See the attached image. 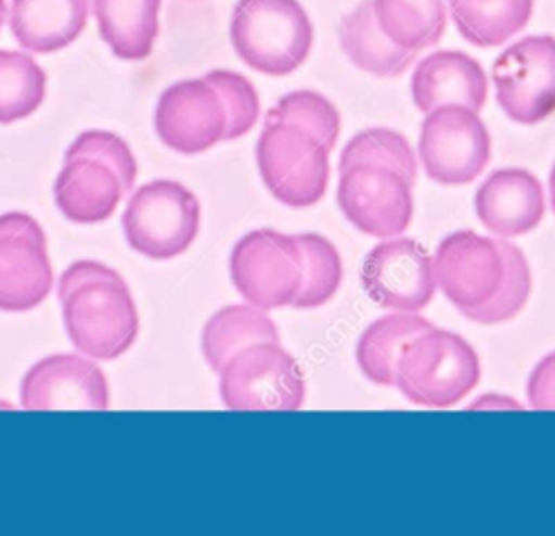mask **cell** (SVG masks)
I'll return each mask as SVG.
<instances>
[{
	"label": "cell",
	"instance_id": "cell-16",
	"mask_svg": "<svg viewBox=\"0 0 555 536\" xmlns=\"http://www.w3.org/2000/svg\"><path fill=\"white\" fill-rule=\"evenodd\" d=\"M479 221L501 239L531 232L544 217L540 180L520 167L492 171L475 193Z\"/></svg>",
	"mask_w": 555,
	"mask_h": 536
},
{
	"label": "cell",
	"instance_id": "cell-10",
	"mask_svg": "<svg viewBox=\"0 0 555 536\" xmlns=\"http://www.w3.org/2000/svg\"><path fill=\"white\" fill-rule=\"evenodd\" d=\"M336 202L360 232L377 239L399 237L412 219V182L397 169L358 163L340 169Z\"/></svg>",
	"mask_w": 555,
	"mask_h": 536
},
{
	"label": "cell",
	"instance_id": "cell-13",
	"mask_svg": "<svg viewBox=\"0 0 555 536\" xmlns=\"http://www.w3.org/2000/svg\"><path fill=\"white\" fill-rule=\"evenodd\" d=\"M360 280L375 304L399 312L423 310L438 289L431 256L405 237L377 243L362 263Z\"/></svg>",
	"mask_w": 555,
	"mask_h": 536
},
{
	"label": "cell",
	"instance_id": "cell-30",
	"mask_svg": "<svg viewBox=\"0 0 555 536\" xmlns=\"http://www.w3.org/2000/svg\"><path fill=\"white\" fill-rule=\"evenodd\" d=\"M499 243L505 258V276L499 286V293L486 306L464 315L470 321L483 326H494L514 319L522 310L531 293V271L525 254L509 241L499 239Z\"/></svg>",
	"mask_w": 555,
	"mask_h": 536
},
{
	"label": "cell",
	"instance_id": "cell-14",
	"mask_svg": "<svg viewBox=\"0 0 555 536\" xmlns=\"http://www.w3.org/2000/svg\"><path fill=\"white\" fill-rule=\"evenodd\" d=\"M154 128L169 150L199 154L225 141V104L206 78L178 80L160 93L154 111Z\"/></svg>",
	"mask_w": 555,
	"mask_h": 536
},
{
	"label": "cell",
	"instance_id": "cell-34",
	"mask_svg": "<svg viewBox=\"0 0 555 536\" xmlns=\"http://www.w3.org/2000/svg\"><path fill=\"white\" fill-rule=\"evenodd\" d=\"M470 408H488V410H501V408H512V410H522V406L509 397H501L496 393H490L486 397H479L477 401L470 404Z\"/></svg>",
	"mask_w": 555,
	"mask_h": 536
},
{
	"label": "cell",
	"instance_id": "cell-35",
	"mask_svg": "<svg viewBox=\"0 0 555 536\" xmlns=\"http://www.w3.org/2000/svg\"><path fill=\"white\" fill-rule=\"evenodd\" d=\"M548 189H551V206H553V213H555V165L548 174Z\"/></svg>",
	"mask_w": 555,
	"mask_h": 536
},
{
	"label": "cell",
	"instance_id": "cell-29",
	"mask_svg": "<svg viewBox=\"0 0 555 536\" xmlns=\"http://www.w3.org/2000/svg\"><path fill=\"white\" fill-rule=\"evenodd\" d=\"M264 122H288L312 132L330 152L340 132V115L336 106L321 93L299 89L282 95L264 115Z\"/></svg>",
	"mask_w": 555,
	"mask_h": 536
},
{
	"label": "cell",
	"instance_id": "cell-33",
	"mask_svg": "<svg viewBox=\"0 0 555 536\" xmlns=\"http://www.w3.org/2000/svg\"><path fill=\"white\" fill-rule=\"evenodd\" d=\"M527 399L535 410H555V352L533 367L527 380Z\"/></svg>",
	"mask_w": 555,
	"mask_h": 536
},
{
	"label": "cell",
	"instance_id": "cell-22",
	"mask_svg": "<svg viewBox=\"0 0 555 536\" xmlns=\"http://www.w3.org/2000/svg\"><path fill=\"white\" fill-rule=\"evenodd\" d=\"M280 343V332L264 308L254 304H232L217 310L204 326L202 352L212 371L223 365L243 347L254 343Z\"/></svg>",
	"mask_w": 555,
	"mask_h": 536
},
{
	"label": "cell",
	"instance_id": "cell-31",
	"mask_svg": "<svg viewBox=\"0 0 555 536\" xmlns=\"http://www.w3.org/2000/svg\"><path fill=\"white\" fill-rule=\"evenodd\" d=\"M204 78L219 91L225 104V141H234L247 135L260 115V98L256 93V87L243 74L230 69H212Z\"/></svg>",
	"mask_w": 555,
	"mask_h": 536
},
{
	"label": "cell",
	"instance_id": "cell-3",
	"mask_svg": "<svg viewBox=\"0 0 555 536\" xmlns=\"http://www.w3.org/2000/svg\"><path fill=\"white\" fill-rule=\"evenodd\" d=\"M479 382L475 349L449 330L429 328L401 352L395 386L403 397L425 408H449L462 401Z\"/></svg>",
	"mask_w": 555,
	"mask_h": 536
},
{
	"label": "cell",
	"instance_id": "cell-27",
	"mask_svg": "<svg viewBox=\"0 0 555 536\" xmlns=\"http://www.w3.org/2000/svg\"><path fill=\"white\" fill-rule=\"evenodd\" d=\"M304 256V284L295 308H319L327 304L343 280V263L334 243L317 232L295 234Z\"/></svg>",
	"mask_w": 555,
	"mask_h": 536
},
{
	"label": "cell",
	"instance_id": "cell-20",
	"mask_svg": "<svg viewBox=\"0 0 555 536\" xmlns=\"http://www.w3.org/2000/svg\"><path fill=\"white\" fill-rule=\"evenodd\" d=\"M163 0H93L100 37L117 59L143 61L158 37Z\"/></svg>",
	"mask_w": 555,
	"mask_h": 536
},
{
	"label": "cell",
	"instance_id": "cell-19",
	"mask_svg": "<svg viewBox=\"0 0 555 536\" xmlns=\"http://www.w3.org/2000/svg\"><path fill=\"white\" fill-rule=\"evenodd\" d=\"M87 17L89 0H11L9 28L26 52L50 54L74 43Z\"/></svg>",
	"mask_w": 555,
	"mask_h": 536
},
{
	"label": "cell",
	"instance_id": "cell-26",
	"mask_svg": "<svg viewBox=\"0 0 555 536\" xmlns=\"http://www.w3.org/2000/svg\"><path fill=\"white\" fill-rule=\"evenodd\" d=\"M46 72L22 50H0V124L33 115L46 100Z\"/></svg>",
	"mask_w": 555,
	"mask_h": 536
},
{
	"label": "cell",
	"instance_id": "cell-5",
	"mask_svg": "<svg viewBox=\"0 0 555 536\" xmlns=\"http://www.w3.org/2000/svg\"><path fill=\"white\" fill-rule=\"evenodd\" d=\"M199 202L184 184L158 178L130 195L121 226L137 254L167 260L189 250L199 232Z\"/></svg>",
	"mask_w": 555,
	"mask_h": 536
},
{
	"label": "cell",
	"instance_id": "cell-11",
	"mask_svg": "<svg viewBox=\"0 0 555 536\" xmlns=\"http://www.w3.org/2000/svg\"><path fill=\"white\" fill-rule=\"evenodd\" d=\"M52 289L48 239L39 221L26 213L0 215V310L37 308Z\"/></svg>",
	"mask_w": 555,
	"mask_h": 536
},
{
	"label": "cell",
	"instance_id": "cell-24",
	"mask_svg": "<svg viewBox=\"0 0 555 536\" xmlns=\"http://www.w3.org/2000/svg\"><path fill=\"white\" fill-rule=\"evenodd\" d=\"M460 35L479 48H494L518 35L533 11V0H449Z\"/></svg>",
	"mask_w": 555,
	"mask_h": 536
},
{
	"label": "cell",
	"instance_id": "cell-15",
	"mask_svg": "<svg viewBox=\"0 0 555 536\" xmlns=\"http://www.w3.org/2000/svg\"><path fill=\"white\" fill-rule=\"evenodd\" d=\"M20 401L26 410H106L108 384L89 356L52 354L26 371Z\"/></svg>",
	"mask_w": 555,
	"mask_h": 536
},
{
	"label": "cell",
	"instance_id": "cell-2",
	"mask_svg": "<svg viewBox=\"0 0 555 536\" xmlns=\"http://www.w3.org/2000/svg\"><path fill=\"white\" fill-rule=\"evenodd\" d=\"M312 22L297 0H238L230 41L238 59L267 76L295 72L310 54Z\"/></svg>",
	"mask_w": 555,
	"mask_h": 536
},
{
	"label": "cell",
	"instance_id": "cell-25",
	"mask_svg": "<svg viewBox=\"0 0 555 536\" xmlns=\"http://www.w3.org/2000/svg\"><path fill=\"white\" fill-rule=\"evenodd\" d=\"M373 9L382 33L414 54L436 46L447 26L444 0H373Z\"/></svg>",
	"mask_w": 555,
	"mask_h": 536
},
{
	"label": "cell",
	"instance_id": "cell-18",
	"mask_svg": "<svg viewBox=\"0 0 555 536\" xmlns=\"http://www.w3.org/2000/svg\"><path fill=\"white\" fill-rule=\"evenodd\" d=\"M126 195L119 174L95 156L63 158L54 180L56 208L74 224L108 219Z\"/></svg>",
	"mask_w": 555,
	"mask_h": 536
},
{
	"label": "cell",
	"instance_id": "cell-1",
	"mask_svg": "<svg viewBox=\"0 0 555 536\" xmlns=\"http://www.w3.org/2000/svg\"><path fill=\"white\" fill-rule=\"evenodd\" d=\"M63 323L74 347L95 360L126 354L139 334V315L126 280L95 260L72 263L59 280Z\"/></svg>",
	"mask_w": 555,
	"mask_h": 536
},
{
	"label": "cell",
	"instance_id": "cell-6",
	"mask_svg": "<svg viewBox=\"0 0 555 536\" xmlns=\"http://www.w3.org/2000/svg\"><path fill=\"white\" fill-rule=\"evenodd\" d=\"M234 289L264 310L293 306L304 284V256L297 237L258 228L241 237L230 254Z\"/></svg>",
	"mask_w": 555,
	"mask_h": 536
},
{
	"label": "cell",
	"instance_id": "cell-9",
	"mask_svg": "<svg viewBox=\"0 0 555 536\" xmlns=\"http://www.w3.org/2000/svg\"><path fill=\"white\" fill-rule=\"evenodd\" d=\"M496 102L518 124L531 126L555 113V37L529 35L492 63Z\"/></svg>",
	"mask_w": 555,
	"mask_h": 536
},
{
	"label": "cell",
	"instance_id": "cell-12",
	"mask_svg": "<svg viewBox=\"0 0 555 536\" xmlns=\"http://www.w3.org/2000/svg\"><path fill=\"white\" fill-rule=\"evenodd\" d=\"M434 273L444 297L462 315H468L499 293L505 276L501 243L473 230H457L440 241L434 256Z\"/></svg>",
	"mask_w": 555,
	"mask_h": 536
},
{
	"label": "cell",
	"instance_id": "cell-4",
	"mask_svg": "<svg viewBox=\"0 0 555 536\" xmlns=\"http://www.w3.org/2000/svg\"><path fill=\"white\" fill-rule=\"evenodd\" d=\"M256 163L269 193L286 206H312L327 191L330 150L301 126L264 122Z\"/></svg>",
	"mask_w": 555,
	"mask_h": 536
},
{
	"label": "cell",
	"instance_id": "cell-21",
	"mask_svg": "<svg viewBox=\"0 0 555 536\" xmlns=\"http://www.w3.org/2000/svg\"><path fill=\"white\" fill-rule=\"evenodd\" d=\"M338 41L347 59L362 72L373 76H399L412 61L414 52L395 46L375 20L373 0L360 2L338 24Z\"/></svg>",
	"mask_w": 555,
	"mask_h": 536
},
{
	"label": "cell",
	"instance_id": "cell-17",
	"mask_svg": "<svg viewBox=\"0 0 555 536\" xmlns=\"http://www.w3.org/2000/svg\"><path fill=\"white\" fill-rule=\"evenodd\" d=\"M412 100L418 111L429 113L444 104L481 111L488 98L483 67L460 50H438L416 63L412 74Z\"/></svg>",
	"mask_w": 555,
	"mask_h": 536
},
{
	"label": "cell",
	"instance_id": "cell-36",
	"mask_svg": "<svg viewBox=\"0 0 555 536\" xmlns=\"http://www.w3.org/2000/svg\"><path fill=\"white\" fill-rule=\"evenodd\" d=\"M4 17H7V2H4V0H0V28H2Z\"/></svg>",
	"mask_w": 555,
	"mask_h": 536
},
{
	"label": "cell",
	"instance_id": "cell-23",
	"mask_svg": "<svg viewBox=\"0 0 555 536\" xmlns=\"http://www.w3.org/2000/svg\"><path fill=\"white\" fill-rule=\"evenodd\" d=\"M434 328L416 312H392L375 319L356 345V360L360 371L379 386H395L397 362L403 347L418 334Z\"/></svg>",
	"mask_w": 555,
	"mask_h": 536
},
{
	"label": "cell",
	"instance_id": "cell-32",
	"mask_svg": "<svg viewBox=\"0 0 555 536\" xmlns=\"http://www.w3.org/2000/svg\"><path fill=\"white\" fill-rule=\"evenodd\" d=\"M69 156H95L104 163H108L121 178L126 193L132 189L137 180V158L130 150V145L108 130H85L80 132L72 145L65 150L63 158Z\"/></svg>",
	"mask_w": 555,
	"mask_h": 536
},
{
	"label": "cell",
	"instance_id": "cell-8",
	"mask_svg": "<svg viewBox=\"0 0 555 536\" xmlns=\"http://www.w3.org/2000/svg\"><path fill=\"white\" fill-rule=\"evenodd\" d=\"M418 158L425 174L447 187L473 182L490 161V135L477 111L444 104L421 126Z\"/></svg>",
	"mask_w": 555,
	"mask_h": 536
},
{
	"label": "cell",
	"instance_id": "cell-28",
	"mask_svg": "<svg viewBox=\"0 0 555 536\" xmlns=\"http://www.w3.org/2000/svg\"><path fill=\"white\" fill-rule=\"evenodd\" d=\"M371 163L397 169L412 184L416 182V156L408 139L390 128H366L353 135L340 152L338 169Z\"/></svg>",
	"mask_w": 555,
	"mask_h": 536
},
{
	"label": "cell",
	"instance_id": "cell-7",
	"mask_svg": "<svg viewBox=\"0 0 555 536\" xmlns=\"http://www.w3.org/2000/svg\"><path fill=\"white\" fill-rule=\"evenodd\" d=\"M219 393L230 410H297L306 399L304 373L280 343H254L219 371Z\"/></svg>",
	"mask_w": 555,
	"mask_h": 536
}]
</instances>
